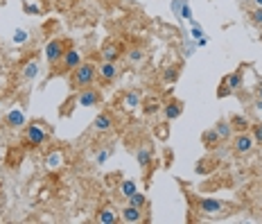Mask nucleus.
<instances>
[{
    "instance_id": "28",
    "label": "nucleus",
    "mask_w": 262,
    "mask_h": 224,
    "mask_svg": "<svg viewBox=\"0 0 262 224\" xmlns=\"http://www.w3.org/2000/svg\"><path fill=\"white\" fill-rule=\"evenodd\" d=\"M210 161H213V158H201V161L195 165V172H196V174H208V172L213 170V163H210Z\"/></svg>"
},
{
    "instance_id": "38",
    "label": "nucleus",
    "mask_w": 262,
    "mask_h": 224,
    "mask_svg": "<svg viewBox=\"0 0 262 224\" xmlns=\"http://www.w3.org/2000/svg\"><path fill=\"white\" fill-rule=\"evenodd\" d=\"M256 93H258V98H260V100H262V82H260V84H258V88H256Z\"/></svg>"
},
{
    "instance_id": "18",
    "label": "nucleus",
    "mask_w": 262,
    "mask_h": 224,
    "mask_svg": "<svg viewBox=\"0 0 262 224\" xmlns=\"http://www.w3.org/2000/svg\"><path fill=\"white\" fill-rule=\"evenodd\" d=\"M41 70V64L36 59H30L27 64H23V70H20V77L25 79V82H30V79H34L36 75H39Z\"/></svg>"
},
{
    "instance_id": "2",
    "label": "nucleus",
    "mask_w": 262,
    "mask_h": 224,
    "mask_svg": "<svg viewBox=\"0 0 262 224\" xmlns=\"http://www.w3.org/2000/svg\"><path fill=\"white\" fill-rule=\"evenodd\" d=\"M98 75V66L93 61H82L70 75V86L72 88H84V86H91L93 79Z\"/></svg>"
},
{
    "instance_id": "17",
    "label": "nucleus",
    "mask_w": 262,
    "mask_h": 224,
    "mask_svg": "<svg viewBox=\"0 0 262 224\" xmlns=\"http://www.w3.org/2000/svg\"><path fill=\"white\" fill-rule=\"evenodd\" d=\"M140 102H143L140 91H129V93H125V98H122V106H125V111H133V109H138Z\"/></svg>"
},
{
    "instance_id": "41",
    "label": "nucleus",
    "mask_w": 262,
    "mask_h": 224,
    "mask_svg": "<svg viewBox=\"0 0 262 224\" xmlns=\"http://www.w3.org/2000/svg\"><path fill=\"white\" fill-rule=\"evenodd\" d=\"M260 218H262V208H260Z\"/></svg>"
},
{
    "instance_id": "21",
    "label": "nucleus",
    "mask_w": 262,
    "mask_h": 224,
    "mask_svg": "<svg viewBox=\"0 0 262 224\" xmlns=\"http://www.w3.org/2000/svg\"><path fill=\"white\" fill-rule=\"evenodd\" d=\"M140 106H143V113L149 118V116H156L161 109H163V104L158 102V98H147L145 102H140Z\"/></svg>"
},
{
    "instance_id": "9",
    "label": "nucleus",
    "mask_w": 262,
    "mask_h": 224,
    "mask_svg": "<svg viewBox=\"0 0 262 224\" xmlns=\"http://www.w3.org/2000/svg\"><path fill=\"white\" fill-rule=\"evenodd\" d=\"M113 125H115V118H113V113H111V111H102V113H98V116H95V122H93L95 132H99V134L111 132Z\"/></svg>"
},
{
    "instance_id": "12",
    "label": "nucleus",
    "mask_w": 262,
    "mask_h": 224,
    "mask_svg": "<svg viewBox=\"0 0 262 224\" xmlns=\"http://www.w3.org/2000/svg\"><path fill=\"white\" fill-rule=\"evenodd\" d=\"M98 75L102 77V82H113L120 75V68L115 61H102L98 66Z\"/></svg>"
},
{
    "instance_id": "27",
    "label": "nucleus",
    "mask_w": 262,
    "mask_h": 224,
    "mask_svg": "<svg viewBox=\"0 0 262 224\" xmlns=\"http://www.w3.org/2000/svg\"><path fill=\"white\" fill-rule=\"evenodd\" d=\"M127 59H129L131 64H140V61L145 59L143 48H129V50H127Z\"/></svg>"
},
{
    "instance_id": "31",
    "label": "nucleus",
    "mask_w": 262,
    "mask_h": 224,
    "mask_svg": "<svg viewBox=\"0 0 262 224\" xmlns=\"http://www.w3.org/2000/svg\"><path fill=\"white\" fill-rule=\"evenodd\" d=\"M249 16L253 25H262V7H256L253 12H249Z\"/></svg>"
},
{
    "instance_id": "3",
    "label": "nucleus",
    "mask_w": 262,
    "mask_h": 224,
    "mask_svg": "<svg viewBox=\"0 0 262 224\" xmlns=\"http://www.w3.org/2000/svg\"><path fill=\"white\" fill-rule=\"evenodd\" d=\"M82 64V52H79L77 48H68L64 52V57H61V61L54 66V70H52V77L54 75H66V73H72L75 68Z\"/></svg>"
},
{
    "instance_id": "6",
    "label": "nucleus",
    "mask_w": 262,
    "mask_h": 224,
    "mask_svg": "<svg viewBox=\"0 0 262 224\" xmlns=\"http://www.w3.org/2000/svg\"><path fill=\"white\" fill-rule=\"evenodd\" d=\"M99 102H102V93H99V88H93V86H84V88L77 93V104H79V106H86V109H91V106H98Z\"/></svg>"
},
{
    "instance_id": "10",
    "label": "nucleus",
    "mask_w": 262,
    "mask_h": 224,
    "mask_svg": "<svg viewBox=\"0 0 262 224\" xmlns=\"http://www.w3.org/2000/svg\"><path fill=\"white\" fill-rule=\"evenodd\" d=\"M5 125L9 129H23L27 125V116L23 109H12V111L5 116Z\"/></svg>"
},
{
    "instance_id": "11",
    "label": "nucleus",
    "mask_w": 262,
    "mask_h": 224,
    "mask_svg": "<svg viewBox=\"0 0 262 224\" xmlns=\"http://www.w3.org/2000/svg\"><path fill=\"white\" fill-rule=\"evenodd\" d=\"M145 220V213L143 208H136V206L127 204L122 211H120V222H127V224H138Z\"/></svg>"
},
{
    "instance_id": "24",
    "label": "nucleus",
    "mask_w": 262,
    "mask_h": 224,
    "mask_svg": "<svg viewBox=\"0 0 262 224\" xmlns=\"http://www.w3.org/2000/svg\"><path fill=\"white\" fill-rule=\"evenodd\" d=\"M222 82H224V84H226V86H229L230 91L235 93V91H237V88H240V86H242V70H240V68H237L235 73H230V75H226V77H224V79H222Z\"/></svg>"
},
{
    "instance_id": "37",
    "label": "nucleus",
    "mask_w": 262,
    "mask_h": 224,
    "mask_svg": "<svg viewBox=\"0 0 262 224\" xmlns=\"http://www.w3.org/2000/svg\"><path fill=\"white\" fill-rule=\"evenodd\" d=\"M253 106H256V109H260V111H262V100H260V98H256V102H253Z\"/></svg>"
},
{
    "instance_id": "4",
    "label": "nucleus",
    "mask_w": 262,
    "mask_h": 224,
    "mask_svg": "<svg viewBox=\"0 0 262 224\" xmlns=\"http://www.w3.org/2000/svg\"><path fill=\"white\" fill-rule=\"evenodd\" d=\"M68 48H70V43H68L66 39H52V41H48L46 50H43V52H46V61L50 64V66H57Z\"/></svg>"
},
{
    "instance_id": "36",
    "label": "nucleus",
    "mask_w": 262,
    "mask_h": 224,
    "mask_svg": "<svg viewBox=\"0 0 262 224\" xmlns=\"http://www.w3.org/2000/svg\"><path fill=\"white\" fill-rule=\"evenodd\" d=\"M167 125H161V127H156V134L161 136V138H167L170 136V129H165Z\"/></svg>"
},
{
    "instance_id": "26",
    "label": "nucleus",
    "mask_w": 262,
    "mask_h": 224,
    "mask_svg": "<svg viewBox=\"0 0 262 224\" xmlns=\"http://www.w3.org/2000/svg\"><path fill=\"white\" fill-rule=\"evenodd\" d=\"M129 204L136 206V208H145V206H147V195H145V192H140V190H136L129 197Z\"/></svg>"
},
{
    "instance_id": "16",
    "label": "nucleus",
    "mask_w": 262,
    "mask_h": 224,
    "mask_svg": "<svg viewBox=\"0 0 262 224\" xmlns=\"http://www.w3.org/2000/svg\"><path fill=\"white\" fill-rule=\"evenodd\" d=\"M64 161H66L64 152H61V150H52L46 156V168H48V170H59V168H64Z\"/></svg>"
},
{
    "instance_id": "25",
    "label": "nucleus",
    "mask_w": 262,
    "mask_h": 224,
    "mask_svg": "<svg viewBox=\"0 0 262 224\" xmlns=\"http://www.w3.org/2000/svg\"><path fill=\"white\" fill-rule=\"evenodd\" d=\"M136 190H138V181H136V179H122V184H120V195H122V197L129 199Z\"/></svg>"
},
{
    "instance_id": "19",
    "label": "nucleus",
    "mask_w": 262,
    "mask_h": 224,
    "mask_svg": "<svg viewBox=\"0 0 262 224\" xmlns=\"http://www.w3.org/2000/svg\"><path fill=\"white\" fill-rule=\"evenodd\" d=\"M179 75H181V66H179V64H170V66L163 68L161 79H163L165 84H174V82L179 79Z\"/></svg>"
},
{
    "instance_id": "22",
    "label": "nucleus",
    "mask_w": 262,
    "mask_h": 224,
    "mask_svg": "<svg viewBox=\"0 0 262 224\" xmlns=\"http://www.w3.org/2000/svg\"><path fill=\"white\" fill-rule=\"evenodd\" d=\"M136 161L140 168H147L151 163V145H140L136 152Z\"/></svg>"
},
{
    "instance_id": "23",
    "label": "nucleus",
    "mask_w": 262,
    "mask_h": 224,
    "mask_svg": "<svg viewBox=\"0 0 262 224\" xmlns=\"http://www.w3.org/2000/svg\"><path fill=\"white\" fill-rule=\"evenodd\" d=\"M230 127H233V132H249L251 129V122L249 118H244V116H240V113H235L233 118H230Z\"/></svg>"
},
{
    "instance_id": "40",
    "label": "nucleus",
    "mask_w": 262,
    "mask_h": 224,
    "mask_svg": "<svg viewBox=\"0 0 262 224\" xmlns=\"http://www.w3.org/2000/svg\"><path fill=\"white\" fill-rule=\"evenodd\" d=\"M106 2H118V0H106Z\"/></svg>"
},
{
    "instance_id": "42",
    "label": "nucleus",
    "mask_w": 262,
    "mask_h": 224,
    "mask_svg": "<svg viewBox=\"0 0 262 224\" xmlns=\"http://www.w3.org/2000/svg\"><path fill=\"white\" fill-rule=\"evenodd\" d=\"M0 106H2V100H0Z\"/></svg>"
},
{
    "instance_id": "14",
    "label": "nucleus",
    "mask_w": 262,
    "mask_h": 224,
    "mask_svg": "<svg viewBox=\"0 0 262 224\" xmlns=\"http://www.w3.org/2000/svg\"><path fill=\"white\" fill-rule=\"evenodd\" d=\"M98 222L99 224H118L120 222V211H115L113 206H104L98 211Z\"/></svg>"
},
{
    "instance_id": "39",
    "label": "nucleus",
    "mask_w": 262,
    "mask_h": 224,
    "mask_svg": "<svg viewBox=\"0 0 262 224\" xmlns=\"http://www.w3.org/2000/svg\"><path fill=\"white\" fill-rule=\"evenodd\" d=\"M256 2V7H262V0H253Z\"/></svg>"
},
{
    "instance_id": "13",
    "label": "nucleus",
    "mask_w": 262,
    "mask_h": 224,
    "mask_svg": "<svg viewBox=\"0 0 262 224\" xmlns=\"http://www.w3.org/2000/svg\"><path fill=\"white\" fill-rule=\"evenodd\" d=\"M99 57H102V61H118L122 57V48L118 43H113V41H106L102 50H99Z\"/></svg>"
},
{
    "instance_id": "15",
    "label": "nucleus",
    "mask_w": 262,
    "mask_h": 224,
    "mask_svg": "<svg viewBox=\"0 0 262 224\" xmlns=\"http://www.w3.org/2000/svg\"><path fill=\"white\" fill-rule=\"evenodd\" d=\"M201 143H203V147H206V150H217V147L222 145L224 140L219 138V134L215 132V129H206V132L201 134Z\"/></svg>"
},
{
    "instance_id": "33",
    "label": "nucleus",
    "mask_w": 262,
    "mask_h": 224,
    "mask_svg": "<svg viewBox=\"0 0 262 224\" xmlns=\"http://www.w3.org/2000/svg\"><path fill=\"white\" fill-rule=\"evenodd\" d=\"M179 16L181 18H192V9L188 2H181V7H179Z\"/></svg>"
},
{
    "instance_id": "29",
    "label": "nucleus",
    "mask_w": 262,
    "mask_h": 224,
    "mask_svg": "<svg viewBox=\"0 0 262 224\" xmlns=\"http://www.w3.org/2000/svg\"><path fill=\"white\" fill-rule=\"evenodd\" d=\"M251 136H253V140H256V145H262V122L251 125Z\"/></svg>"
},
{
    "instance_id": "32",
    "label": "nucleus",
    "mask_w": 262,
    "mask_h": 224,
    "mask_svg": "<svg viewBox=\"0 0 262 224\" xmlns=\"http://www.w3.org/2000/svg\"><path fill=\"white\" fill-rule=\"evenodd\" d=\"M111 147H106V150H102V152H98V156H95V161H98V165H104L106 163V158L111 156Z\"/></svg>"
},
{
    "instance_id": "30",
    "label": "nucleus",
    "mask_w": 262,
    "mask_h": 224,
    "mask_svg": "<svg viewBox=\"0 0 262 224\" xmlns=\"http://www.w3.org/2000/svg\"><path fill=\"white\" fill-rule=\"evenodd\" d=\"M27 39H30V32H27V30H16V32H14V43H27Z\"/></svg>"
},
{
    "instance_id": "35",
    "label": "nucleus",
    "mask_w": 262,
    "mask_h": 224,
    "mask_svg": "<svg viewBox=\"0 0 262 224\" xmlns=\"http://www.w3.org/2000/svg\"><path fill=\"white\" fill-rule=\"evenodd\" d=\"M190 36H192L195 41H199V39L203 36V30H201L199 25H196V23H192V32H190Z\"/></svg>"
},
{
    "instance_id": "8",
    "label": "nucleus",
    "mask_w": 262,
    "mask_h": 224,
    "mask_svg": "<svg viewBox=\"0 0 262 224\" xmlns=\"http://www.w3.org/2000/svg\"><path fill=\"white\" fill-rule=\"evenodd\" d=\"M161 111H163V118L167 120V122H170V120H177V118H181V113H183V102L177 98H170L163 104Z\"/></svg>"
},
{
    "instance_id": "34",
    "label": "nucleus",
    "mask_w": 262,
    "mask_h": 224,
    "mask_svg": "<svg viewBox=\"0 0 262 224\" xmlns=\"http://www.w3.org/2000/svg\"><path fill=\"white\" fill-rule=\"evenodd\" d=\"M229 95H233V91H230V88L224 84V82H219V88H217V98L222 100V98H229Z\"/></svg>"
},
{
    "instance_id": "1",
    "label": "nucleus",
    "mask_w": 262,
    "mask_h": 224,
    "mask_svg": "<svg viewBox=\"0 0 262 224\" xmlns=\"http://www.w3.org/2000/svg\"><path fill=\"white\" fill-rule=\"evenodd\" d=\"M48 138H50V127L43 120H32L25 125V132H23V140H25L27 147H41L46 145Z\"/></svg>"
},
{
    "instance_id": "7",
    "label": "nucleus",
    "mask_w": 262,
    "mask_h": 224,
    "mask_svg": "<svg viewBox=\"0 0 262 224\" xmlns=\"http://www.w3.org/2000/svg\"><path fill=\"white\" fill-rule=\"evenodd\" d=\"M224 202H219V199H213V197H201L196 199V208L203 213V215H219V213L224 211Z\"/></svg>"
},
{
    "instance_id": "20",
    "label": "nucleus",
    "mask_w": 262,
    "mask_h": 224,
    "mask_svg": "<svg viewBox=\"0 0 262 224\" xmlns=\"http://www.w3.org/2000/svg\"><path fill=\"white\" fill-rule=\"evenodd\" d=\"M217 134H219V138L222 140H230L233 138V127H230V120H217V125L213 127Z\"/></svg>"
},
{
    "instance_id": "5",
    "label": "nucleus",
    "mask_w": 262,
    "mask_h": 224,
    "mask_svg": "<svg viewBox=\"0 0 262 224\" xmlns=\"http://www.w3.org/2000/svg\"><path fill=\"white\" fill-rule=\"evenodd\" d=\"M233 152L235 154H249L253 147H256V140H253V136H251L249 132H237V134H233Z\"/></svg>"
}]
</instances>
